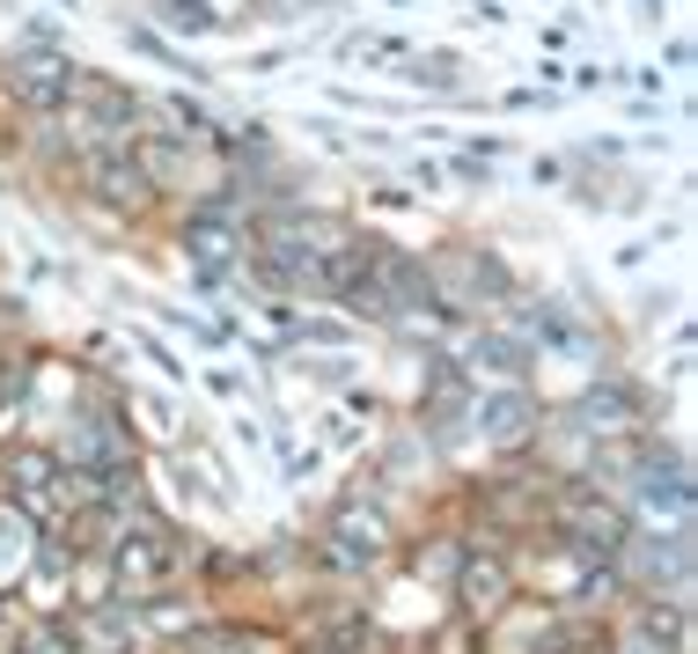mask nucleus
<instances>
[{
  "mask_svg": "<svg viewBox=\"0 0 698 654\" xmlns=\"http://www.w3.org/2000/svg\"><path fill=\"white\" fill-rule=\"evenodd\" d=\"M479 427L485 435H522V397H493V405H479Z\"/></svg>",
  "mask_w": 698,
  "mask_h": 654,
  "instance_id": "f257e3e1",
  "label": "nucleus"
},
{
  "mask_svg": "<svg viewBox=\"0 0 698 654\" xmlns=\"http://www.w3.org/2000/svg\"><path fill=\"white\" fill-rule=\"evenodd\" d=\"M162 23H177V30H214L221 15L206 8V0H162Z\"/></svg>",
  "mask_w": 698,
  "mask_h": 654,
  "instance_id": "f03ea898",
  "label": "nucleus"
}]
</instances>
